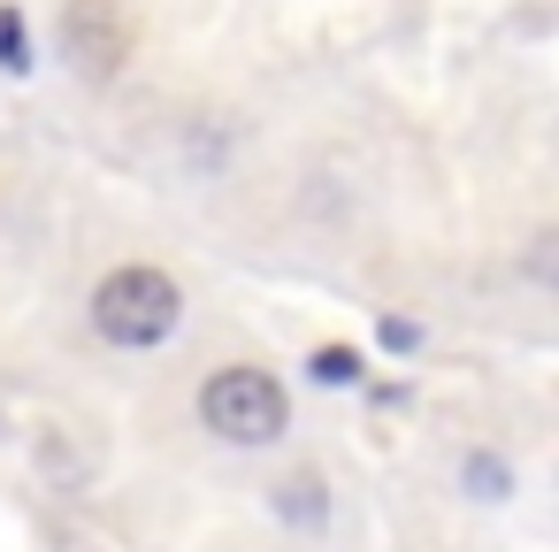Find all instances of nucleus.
<instances>
[{"label": "nucleus", "mask_w": 559, "mask_h": 552, "mask_svg": "<svg viewBox=\"0 0 559 552\" xmlns=\"http://www.w3.org/2000/svg\"><path fill=\"white\" fill-rule=\"evenodd\" d=\"M62 55L93 85H108L131 62V16L116 9V0H62Z\"/></svg>", "instance_id": "3"}, {"label": "nucleus", "mask_w": 559, "mask_h": 552, "mask_svg": "<svg viewBox=\"0 0 559 552\" xmlns=\"http://www.w3.org/2000/svg\"><path fill=\"white\" fill-rule=\"evenodd\" d=\"M383 345H399V353H406V345H421V330H414V322H383Z\"/></svg>", "instance_id": "8"}, {"label": "nucleus", "mask_w": 559, "mask_h": 552, "mask_svg": "<svg viewBox=\"0 0 559 552\" xmlns=\"http://www.w3.org/2000/svg\"><path fill=\"white\" fill-rule=\"evenodd\" d=\"M177 322H185V292H177V277H162V269H146V261L108 269V277L93 284V330H100L108 345H123V353L162 345Z\"/></svg>", "instance_id": "1"}, {"label": "nucleus", "mask_w": 559, "mask_h": 552, "mask_svg": "<svg viewBox=\"0 0 559 552\" xmlns=\"http://www.w3.org/2000/svg\"><path fill=\"white\" fill-rule=\"evenodd\" d=\"M200 414H207V430H215L223 445H276L284 422H292V399H284V384H276L269 368L238 361V368H215V376H207Z\"/></svg>", "instance_id": "2"}, {"label": "nucleus", "mask_w": 559, "mask_h": 552, "mask_svg": "<svg viewBox=\"0 0 559 552\" xmlns=\"http://www.w3.org/2000/svg\"><path fill=\"white\" fill-rule=\"evenodd\" d=\"M467 491H475V498H506V491H513V468L490 460V453H475V460H467Z\"/></svg>", "instance_id": "6"}, {"label": "nucleus", "mask_w": 559, "mask_h": 552, "mask_svg": "<svg viewBox=\"0 0 559 552\" xmlns=\"http://www.w3.org/2000/svg\"><path fill=\"white\" fill-rule=\"evenodd\" d=\"M307 376H314V384H353V376H360V353H353V345H322V353L307 361Z\"/></svg>", "instance_id": "5"}, {"label": "nucleus", "mask_w": 559, "mask_h": 552, "mask_svg": "<svg viewBox=\"0 0 559 552\" xmlns=\"http://www.w3.org/2000/svg\"><path fill=\"white\" fill-rule=\"evenodd\" d=\"M276 514L284 521H322V483L314 475H284L276 483Z\"/></svg>", "instance_id": "4"}, {"label": "nucleus", "mask_w": 559, "mask_h": 552, "mask_svg": "<svg viewBox=\"0 0 559 552\" xmlns=\"http://www.w3.org/2000/svg\"><path fill=\"white\" fill-rule=\"evenodd\" d=\"M0 62H9V70H32V32H24L16 9H0Z\"/></svg>", "instance_id": "7"}]
</instances>
